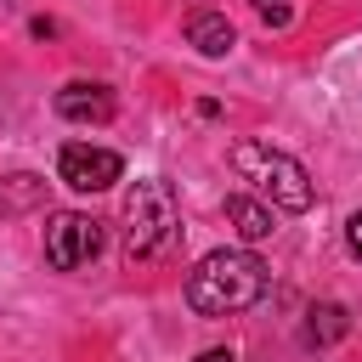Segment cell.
<instances>
[{
    "label": "cell",
    "mask_w": 362,
    "mask_h": 362,
    "mask_svg": "<svg viewBox=\"0 0 362 362\" xmlns=\"http://www.w3.org/2000/svg\"><path fill=\"white\" fill-rule=\"evenodd\" d=\"M266 283L272 272L255 249H215L187 272V305L198 317H232V311H249L266 294Z\"/></svg>",
    "instance_id": "6da1fadb"
},
{
    "label": "cell",
    "mask_w": 362,
    "mask_h": 362,
    "mask_svg": "<svg viewBox=\"0 0 362 362\" xmlns=\"http://www.w3.org/2000/svg\"><path fill=\"white\" fill-rule=\"evenodd\" d=\"M232 170H238L243 181H255L277 209H288V215L311 209V175H305L300 158H288V153H277V147H266V141H238V147H232Z\"/></svg>",
    "instance_id": "7a4b0ae2"
},
{
    "label": "cell",
    "mask_w": 362,
    "mask_h": 362,
    "mask_svg": "<svg viewBox=\"0 0 362 362\" xmlns=\"http://www.w3.org/2000/svg\"><path fill=\"white\" fill-rule=\"evenodd\" d=\"M124 249L136 255V260H147V255H164L170 249V238H175V192H170V181H136L130 192H124Z\"/></svg>",
    "instance_id": "3957f363"
},
{
    "label": "cell",
    "mask_w": 362,
    "mask_h": 362,
    "mask_svg": "<svg viewBox=\"0 0 362 362\" xmlns=\"http://www.w3.org/2000/svg\"><path fill=\"white\" fill-rule=\"evenodd\" d=\"M102 255V221L96 215H79V209H62L45 221V260L57 272H79Z\"/></svg>",
    "instance_id": "277c9868"
},
{
    "label": "cell",
    "mask_w": 362,
    "mask_h": 362,
    "mask_svg": "<svg viewBox=\"0 0 362 362\" xmlns=\"http://www.w3.org/2000/svg\"><path fill=\"white\" fill-rule=\"evenodd\" d=\"M57 175L74 187V192H107L119 175H124V158L113 147H90V141H68L62 158H57Z\"/></svg>",
    "instance_id": "5b68a950"
},
{
    "label": "cell",
    "mask_w": 362,
    "mask_h": 362,
    "mask_svg": "<svg viewBox=\"0 0 362 362\" xmlns=\"http://www.w3.org/2000/svg\"><path fill=\"white\" fill-rule=\"evenodd\" d=\"M57 113L74 119V124H107L113 119V90L96 85V79H74L57 90Z\"/></svg>",
    "instance_id": "8992f818"
},
{
    "label": "cell",
    "mask_w": 362,
    "mask_h": 362,
    "mask_svg": "<svg viewBox=\"0 0 362 362\" xmlns=\"http://www.w3.org/2000/svg\"><path fill=\"white\" fill-rule=\"evenodd\" d=\"M187 45H198V57H226L238 45V28L226 23V11H192L187 17Z\"/></svg>",
    "instance_id": "52a82bcc"
},
{
    "label": "cell",
    "mask_w": 362,
    "mask_h": 362,
    "mask_svg": "<svg viewBox=\"0 0 362 362\" xmlns=\"http://www.w3.org/2000/svg\"><path fill=\"white\" fill-rule=\"evenodd\" d=\"M345 334H351V311H345L339 300H322V305H311V311H305L300 339H305L311 351H328V345H339Z\"/></svg>",
    "instance_id": "ba28073f"
},
{
    "label": "cell",
    "mask_w": 362,
    "mask_h": 362,
    "mask_svg": "<svg viewBox=\"0 0 362 362\" xmlns=\"http://www.w3.org/2000/svg\"><path fill=\"white\" fill-rule=\"evenodd\" d=\"M226 226H232L243 243H260V238H272V209H266L260 198H249V192H232V198H226Z\"/></svg>",
    "instance_id": "9c48e42d"
},
{
    "label": "cell",
    "mask_w": 362,
    "mask_h": 362,
    "mask_svg": "<svg viewBox=\"0 0 362 362\" xmlns=\"http://www.w3.org/2000/svg\"><path fill=\"white\" fill-rule=\"evenodd\" d=\"M40 198H45V181H40V175H6V181H0V209H6V215L34 209Z\"/></svg>",
    "instance_id": "30bf717a"
},
{
    "label": "cell",
    "mask_w": 362,
    "mask_h": 362,
    "mask_svg": "<svg viewBox=\"0 0 362 362\" xmlns=\"http://www.w3.org/2000/svg\"><path fill=\"white\" fill-rule=\"evenodd\" d=\"M255 11H260L266 28H288L294 23V0H255Z\"/></svg>",
    "instance_id": "8fae6325"
},
{
    "label": "cell",
    "mask_w": 362,
    "mask_h": 362,
    "mask_svg": "<svg viewBox=\"0 0 362 362\" xmlns=\"http://www.w3.org/2000/svg\"><path fill=\"white\" fill-rule=\"evenodd\" d=\"M345 249H351V255L362 260V209H356V215L345 221Z\"/></svg>",
    "instance_id": "7c38bea8"
},
{
    "label": "cell",
    "mask_w": 362,
    "mask_h": 362,
    "mask_svg": "<svg viewBox=\"0 0 362 362\" xmlns=\"http://www.w3.org/2000/svg\"><path fill=\"white\" fill-rule=\"evenodd\" d=\"M198 362H238V356H232V351H204Z\"/></svg>",
    "instance_id": "4fadbf2b"
}]
</instances>
